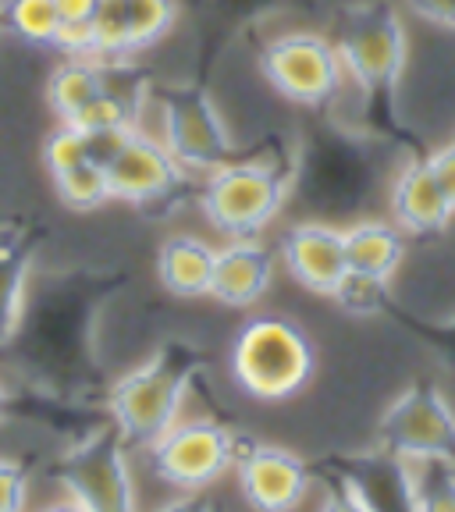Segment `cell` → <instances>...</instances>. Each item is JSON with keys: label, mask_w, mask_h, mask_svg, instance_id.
<instances>
[{"label": "cell", "mask_w": 455, "mask_h": 512, "mask_svg": "<svg viewBox=\"0 0 455 512\" xmlns=\"http://www.w3.org/2000/svg\"><path fill=\"white\" fill-rule=\"evenodd\" d=\"M114 281L100 271L32 274L15 335L0 349V363L22 377L29 392L79 402L96 377V320Z\"/></svg>", "instance_id": "obj_1"}, {"label": "cell", "mask_w": 455, "mask_h": 512, "mask_svg": "<svg viewBox=\"0 0 455 512\" xmlns=\"http://www.w3.org/2000/svg\"><path fill=\"white\" fill-rule=\"evenodd\" d=\"M203 363L207 360H203L200 345L185 342V338H168L139 367L125 370L107 388L104 413L132 452L153 445L182 416L185 402L203 374Z\"/></svg>", "instance_id": "obj_2"}, {"label": "cell", "mask_w": 455, "mask_h": 512, "mask_svg": "<svg viewBox=\"0 0 455 512\" xmlns=\"http://www.w3.org/2000/svg\"><path fill=\"white\" fill-rule=\"evenodd\" d=\"M228 370L242 395L264 406L296 399L317 374V349L303 324L281 313H256L228 345Z\"/></svg>", "instance_id": "obj_3"}, {"label": "cell", "mask_w": 455, "mask_h": 512, "mask_svg": "<svg viewBox=\"0 0 455 512\" xmlns=\"http://www.w3.org/2000/svg\"><path fill=\"white\" fill-rule=\"evenodd\" d=\"M299 175V153H253L232 157L221 168L207 171L200 189V210L210 228L228 239H260L285 210V200Z\"/></svg>", "instance_id": "obj_4"}, {"label": "cell", "mask_w": 455, "mask_h": 512, "mask_svg": "<svg viewBox=\"0 0 455 512\" xmlns=\"http://www.w3.org/2000/svg\"><path fill=\"white\" fill-rule=\"evenodd\" d=\"M242 441L214 416H178L153 445L143 448L146 473L168 495H210L239 463Z\"/></svg>", "instance_id": "obj_5"}, {"label": "cell", "mask_w": 455, "mask_h": 512, "mask_svg": "<svg viewBox=\"0 0 455 512\" xmlns=\"http://www.w3.org/2000/svg\"><path fill=\"white\" fill-rule=\"evenodd\" d=\"M50 477L61 484L64 495L79 498L93 512H143L132 470V448L111 420H100L50 466Z\"/></svg>", "instance_id": "obj_6"}, {"label": "cell", "mask_w": 455, "mask_h": 512, "mask_svg": "<svg viewBox=\"0 0 455 512\" xmlns=\"http://www.w3.org/2000/svg\"><path fill=\"white\" fill-rule=\"evenodd\" d=\"M345 75L363 93H392L406 64V22L388 0H367L345 11L338 29Z\"/></svg>", "instance_id": "obj_7"}, {"label": "cell", "mask_w": 455, "mask_h": 512, "mask_svg": "<svg viewBox=\"0 0 455 512\" xmlns=\"http://www.w3.org/2000/svg\"><path fill=\"white\" fill-rule=\"evenodd\" d=\"M377 445L406 463L452 459L455 463V406L434 381H413L402 388L377 420Z\"/></svg>", "instance_id": "obj_8"}, {"label": "cell", "mask_w": 455, "mask_h": 512, "mask_svg": "<svg viewBox=\"0 0 455 512\" xmlns=\"http://www.w3.org/2000/svg\"><path fill=\"white\" fill-rule=\"evenodd\" d=\"M260 72L285 100L320 107L335 100L345 79L338 43L310 29L281 32L260 50Z\"/></svg>", "instance_id": "obj_9"}, {"label": "cell", "mask_w": 455, "mask_h": 512, "mask_svg": "<svg viewBox=\"0 0 455 512\" xmlns=\"http://www.w3.org/2000/svg\"><path fill=\"white\" fill-rule=\"evenodd\" d=\"M160 118H164V139L171 157L185 171H214L235 157L232 132L224 121L221 107L203 86L178 82L160 89Z\"/></svg>", "instance_id": "obj_10"}, {"label": "cell", "mask_w": 455, "mask_h": 512, "mask_svg": "<svg viewBox=\"0 0 455 512\" xmlns=\"http://www.w3.org/2000/svg\"><path fill=\"white\" fill-rule=\"evenodd\" d=\"M232 480L246 512H306L320 495L313 466L296 448L271 441L242 445Z\"/></svg>", "instance_id": "obj_11"}, {"label": "cell", "mask_w": 455, "mask_h": 512, "mask_svg": "<svg viewBox=\"0 0 455 512\" xmlns=\"http://www.w3.org/2000/svg\"><path fill=\"white\" fill-rule=\"evenodd\" d=\"M111 200L132 203V207H157L178 196L185 185V168L171 157L160 139L146 136L143 128L121 132L114 150L104 160Z\"/></svg>", "instance_id": "obj_12"}, {"label": "cell", "mask_w": 455, "mask_h": 512, "mask_svg": "<svg viewBox=\"0 0 455 512\" xmlns=\"http://www.w3.org/2000/svg\"><path fill=\"white\" fill-rule=\"evenodd\" d=\"M288 278L313 296H335V288L349 274L345 232L328 221H299L281 235L278 246Z\"/></svg>", "instance_id": "obj_13"}, {"label": "cell", "mask_w": 455, "mask_h": 512, "mask_svg": "<svg viewBox=\"0 0 455 512\" xmlns=\"http://www.w3.org/2000/svg\"><path fill=\"white\" fill-rule=\"evenodd\" d=\"M335 480H342L367 512H416L413 463L381 445L342 459Z\"/></svg>", "instance_id": "obj_14"}, {"label": "cell", "mask_w": 455, "mask_h": 512, "mask_svg": "<svg viewBox=\"0 0 455 512\" xmlns=\"http://www.w3.org/2000/svg\"><path fill=\"white\" fill-rule=\"evenodd\" d=\"M278 274V256L260 239H228L217 246L214 285L210 299H217L228 310H253L271 292Z\"/></svg>", "instance_id": "obj_15"}, {"label": "cell", "mask_w": 455, "mask_h": 512, "mask_svg": "<svg viewBox=\"0 0 455 512\" xmlns=\"http://www.w3.org/2000/svg\"><path fill=\"white\" fill-rule=\"evenodd\" d=\"M392 217L406 235H441L452 224L455 207L434 178L431 164L409 160L392 185Z\"/></svg>", "instance_id": "obj_16"}, {"label": "cell", "mask_w": 455, "mask_h": 512, "mask_svg": "<svg viewBox=\"0 0 455 512\" xmlns=\"http://www.w3.org/2000/svg\"><path fill=\"white\" fill-rule=\"evenodd\" d=\"M36 249H40V232L22 224H0V349L15 335V324L22 317L25 292L36 274Z\"/></svg>", "instance_id": "obj_17"}, {"label": "cell", "mask_w": 455, "mask_h": 512, "mask_svg": "<svg viewBox=\"0 0 455 512\" xmlns=\"http://www.w3.org/2000/svg\"><path fill=\"white\" fill-rule=\"evenodd\" d=\"M217 246L192 232H175L157 249V278L178 299H203L214 285Z\"/></svg>", "instance_id": "obj_18"}, {"label": "cell", "mask_w": 455, "mask_h": 512, "mask_svg": "<svg viewBox=\"0 0 455 512\" xmlns=\"http://www.w3.org/2000/svg\"><path fill=\"white\" fill-rule=\"evenodd\" d=\"M345 232V256H349V271L367 274V278L392 281L395 271L406 260V232L395 221H363L342 228Z\"/></svg>", "instance_id": "obj_19"}, {"label": "cell", "mask_w": 455, "mask_h": 512, "mask_svg": "<svg viewBox=\"0 0 455 512\" xmlns=\"http://www.w3.org/2000/svg\"><path fill=\"white\" fill-rule=\"evenodd\" d=\"M114 61H100L89 54H68L47 79V100L61 121H72L89 100L104 93L111 86Z\"/></svg>", "instance_id": "obj_20"}, {"label": "cell", "mask_w": 455, "mask_h": 512, "mask_svg": "<svg viewBox=\"0 0 455 512\" xmlns=\"http://www.w3.org/2000/svg\"><path fill=\"white\" fill-rule=\"evenodd\" d=\"M0 18L18 40L32 47H61L64 40V25L54 0H4Z\"/></svg>", "instance_id": "obj_21"}, {"label": "cell", "mask_w": 455, "mask_h": 512, "mask_svg": "<svg viewBox=\"0 0 455 512\" xmlns=\"http://www.w3.org/2000/svg\"><path fill=\"white\" fill-rule=\"evenodd\" d=\"M50 178H54L57 200L68 210H96L111 200V182H107V168L100 160H82L75 168Z\"/></svg>", "instance_id": "obj_22"}, {"label": "cell", "mask_w": 455, "mask_h": 512, "mask_svg": "<svg viewBox=\"0 0 455 512\" xmlns=\"http://www.w3.org/2000/svg\"><path fill=\"white\" fill-rule=\"evenodd\" d=\"M128 18V36H132V50H146L160 43L175 25V0H121Z\"/></svg>", "instance_id": "obj_23"}, {"label": "cell", "mask_w": 455, "mask_h": 512, "mask_svg": "<svg viewBox=\"0 0 455 512\" xmlns=\"http://www.w3.org/2000/svg\"><path fill=\"white\" fill-rule=\"evenodd\" d=\"M416 512H455V463L452 459H424L413 463Z\"/></svg>", "instance_id": "obj_24"}, {"label": "cell", "mask_w": 455, "mask_h": 512, "mask_svg": "<svg viewBox=\"0 0 455 512\" xmlns=\"http://www.w3.org/2000/svg\"><path fill=\"white\" fill-rule=\"evenodd\" d=\"M388 285H392V281L349 271L331 299H335L349 317H374V313H381L384 306H388Z\"/></svg>", "instance_id": "obj_25"}, {"label": "cell", "mask_w": 455, "mask_h": 512, "mask_svg": "<svg viewBox=\"0 0 455 512\" xmlns=\"http://www.w3.org/2000/svg\"><path fill=\"white\" fill-rule=\"evenodd\" d=\"M82 160H93L89 136L82 132V128L61 121V125L47 136V143H43V164H47L50 175H61V171L75 168V164H82Z\"/></svg>", "instance_id": "obj_26"}, {"label": "cell", "mask_w": 455, "mask_h": 512, "mask_svg": "<svg viewBox=\"0 0 455 512\" xmlns=\"http://www.w3.org/2000/svg\"><path fill=\"white\" fill-rule=\"evenodd\" d=\"M32 466L22 456H0V512H25Z\"/></svg>", "instance_id": "obj_27"}, {"label": "cell", "mask_w": 455, "mask_h": 512, "mask_svg": "<svg viewBox=\"0 0 455 512\" xmlns=\"http://www.w3.org/2000/svg\"><path fill=\"white\" fill-rule=\"evenodd\" d=\"M54 4L64 25L61 47L68 50V54H86V32H89V22H93L96 8H100V0H54Z\"/></svg>", "instance_id": "obj_28"}, {"label": "cell", "mask_w": 455, "mask_h": 512, "mask_svg": "<svg viewBox=\"0 0 455 512\" xmlns=\"http://www.w3.org/2000/svg\"><path fill=\"white\" fill-rule=\"evenodd\" d=\"M427 164H431L434 178H438L441 189H445L448 203L455 207V139H448V143H441L434 153H427Z\"/></svg>", "instance_id": "obj_29"}, {"label": "cell", "mask_w": 455, "mask_h": 512, "mask_svg": "<svg viewBox=\"0 0 455 512\" xmlns=\"http://www.w3.org/2000/svg\"><path fill=\"white\" fill-rule=\"evenodd\" d=\"M313 512H367V509H363L360 498L352 495L342 480H331L328 488H320L317 502H313Z\"/></svg>", "instance_id": "obj_30"}, {"label": "cell", "mask_w": 455, "mask_h": 512, "mask_svg": "<svg viewBox=\"0 0 455 512\" xmlns=\"http://www.w3.org/2000/svg\"><path fill=\"white\" fill-rule=\"evenodd\" d=\"M406 4L420 18H427V22L455 29V0H406Z\"/></svg>", "instance_id": "obj_31"}, {"label": "cell", "mask_w": 455, "mask_h": 512, "mask_svg": "<svg viewBox=\"0 0 455 512\" xmlns=\"http://www.w3.org/2000/svg\"><path fill=\"white\" fill-rule=\"evenodd\" d=\"M146 512H214V502H210V495H168Z\"/></svg>", "instance_id": "obj_32"}, {"label": "cell", "mask_w": 455, "mask_h": 512, "mask_svg": "<svg viewBox=\"0 0 455 512\" xmlns=\"http://www.w3.org/2000/svg\"><path fill=\"white\" fill-rule=\"evenodd\" d=\"M221 4L224 15H235V18H260L264 11L274 8V0H217Z\"/></svg>", "instance_id": "obj_33"}, {"label": "cell", "mask_w": 455, "mask_h": 512, "mask_svg": "<svg viewBox=\"0 0 455 512\" xmlns=\"http://www.w3.org/2000/svg\"><path fill=\"white\" fill-rule=\"evenodd\" d=\"M36 512H93V509H86V505H82L79 498L61 495V498H54V502L40 505V509H36Z\"/></svg>", "instance_id": "obj_34"}, {"label": "cell", "mask_w": 455, "mask_h": 512, "mask_svg": "<svg viewBox=\"0 0 455 512\" xmlns=\"http://www.w3.org/2000/svg\"><path fill=\"white\" fill-rule=\"evenodd\" d=\"M18 413V399H15V392H11L8 384L0 381V424H8L11 416Z\"/></svg>", "instance_id": "obj_35"}, {"label": "cell", "mask_w": 455, "mask_h": 512, "mask_svg": "<svg viewBox=\"0 0 455 512\" xmlns=\"http://www.w3.org/2000/svg\"><path fill=\"white\" fill-rule=\"evenodd\" d=\"M0 8H4V0H0Z\"/></svg>", "instance_id": "obj_36"}]
</instances>
